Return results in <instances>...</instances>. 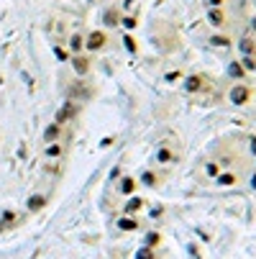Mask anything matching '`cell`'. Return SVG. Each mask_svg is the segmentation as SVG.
I'll return each instance as SVG.
<instances>
[{
  "label": "cell",
  "instance_id": "cell-1",
  "mask_svg": "<svg viewBox=\"0 0 256 259\" xmlns=\"http://www.w3.org/2000/svg\"><path fill=\"white\" fill-rule=\"evenodd\" d=\"M105 31H90L87 33V39H85V49H90V52H100L105 47Z\"/></svg>",
  "mask_w": 256,
  "mask_h": 259
},
{
  "label": "cell",
  "instance_id": "cell-2",
  "mask_svg": "<svg viewBox=\"0 0 256 259\" xmlns=\"http://www.w3.org/2000/svg\"><path fill=\"white\" fill-rule=\"evenodd\" d=\"M249 98H251V90L246 87V85H236L231 90V100L236 105H243V103H249Z\"/></svg>",
  "mask_w": 256,
  "mask_h": 259
},
{
  "label": "cell",
  "instance_id": "cell-3",
  "mask_svg": "<svg viewBox=\"0 0 256 259\" xmlns=\"http://www.w3.org/2000/svg\"><path fill=\"white\" fill-rule=\"evenodd\" d=\"M74 113H77V105H74V103H64V105L59 108L57 121H54V123H59V126H62V123H64V121H70Z\"/></svg>",
  "mask_w": 256,
  "mask_h": 259
},
{
  "label": "cell",
  "instance_id": "cell-4",
  "mask_svg": "<svg viewBox=\"0 0 256 259\" xmlns=\"http://www.w3.org/2000/svg\"><path fill=\"white\" fill-rule=\"evenodd\" d=\"M59 133H62V126H59V123H51V126L44 131V144H54L59 139Z\"/></svg>",
  "mask_w": 256,
  "mask_h": 259
},
{
  "label": "cell",
  "instance_id": "cell-5",
  "mask_svg": "<svg viewBox=\"0 0 256 259\" xmlns=\"http://www.w3.org/2000/svg\"><path fill=\"white\" fill-rule=\"evenodd\" d=\"M208 21H210V24H213L215 28H220V26H223V10H220V8H208Z\"/></svg>",
  "mask_w": 256,
  "mask_h": 259
},
{
  "label": "cell",
  "instance_id": "cell-6",
  "mask_svg": "<svg viewBox=\"0 0 256 259\" xmlns=\"http://www.w3.org/2000/svg\"><path fill=\"white\" fill-rule=\"evenodd\" d=\"M72 64H74V72H77V75H87V70H90V62H87L82 54H74Z\"/></svg>",
  "mask_w": 256,
  "mask_h": 259
},
{
  "label": "cell",
  "instance_id": "cell-7",
  "mask_svg": "<svg viewBox=\"0 0 256 259\" xmlns=\"http://www.w3.org/2000/svg\"><path fill=\"white\" fill-rule=\"evenodd\" d=\"M70 49H72L74 54H82V52H85V36H82V33H72Z\"/></svg>",
  "mask_w": 256,
  "mask_h": 259
},
{
  "label": "cell",
  "instance_id": "cell-8",
  "mask_svg": "<svg viewBox=\"0 0 256 259\" xmlns=\"http://www.w3.org/2000/svg\"><path fill=\"white\" fill-rule=\"evenodd\" d=\"M62 152H64V146H62L59 141H54V144H47V149H44V156H47V159H57Z\"/></svg>",
  "mask_w": 256,
  "mask_h": 259
},
{
  "label": "cell",
  "instance_id": "cell-9",
  "mask_svg": "<svg viewBox=\"0 0 256 259\" xmlns=\"http://www.w3.org/2000/svg\"><path fill=\"white\" fill-rule=\"evenodd\" d=\"M200 85H203V77H200V75H192V77H187V80H185V87L190 90V93H197Z\"/></svg>",
  "mask_w": 256,
  "mask_h": 259
},
{
  "label": "cell",
  "instance_id": "cell-10",
  "mask_svg": "<svg viewBox=\"0 0 256 259\" xmlns=\"http://www.w3.org/2000/svg\"><path fill=\"white\" fill-rule=\"evenodd\" d=\"M228 75L236 77V80H241V77L246 75V70L241 67V62H231V64H228Z\"/></svg>",
  "mask_w": 256,
  "mask_h": 259
},
{
  "label": "cell",
  "instance_id": "cell-11",
  "mask_svg": "<svg viewBox=\"0 0 256 259\" xmlns=\"http://www.w3.org/2000/svg\"><path fill=\"white\" fill-rule=\"evenodd\" d=\"M238 47H241V52L246 54V57H251V54L256 52V47H254V41H251V39H241Z\"/></svg>",
  "mask_w": 256,
  "mask_h": 259
},
{
  "label": "cell",
  "instance_id": "cell-12",
  "mask_svg": "<svg viewBox=\"0 0 256 259\" xmlns=\"http://www.w3.org/2000/svg\"><path fill=\"white\" fill-rule=\"evenodd\" d=\"M133 187H136V182H133L131 177H123V180H120V190H123L126 195H131V193H133Z\"/></svg>",
  "mask_w": 256,
  "mask_h": 259
},
{
  "label": "cell",
  "instance_id": "cell-13",
  "mask_svg": "<svg viewBox=\"0 0 256 259\" xmlns=\"http://www.w3.org/2000/svg\"><path fill=\"white\" fill-rule=\"evenodd\" d=\"M241 67H243L246 72H254V70H256V59H254V57H243V59H241Z\"/></svg>",
  "mask_w": 256,
  "mask_h": 259
},
{
  "label": "cell",
  "instance_id": "cell-14",
  "mask_svg": "<svg viewBox=\"0 0 256 259\" xmlns=\"http://www.w3.org/2000/svg\"><path fill=\"white\" fill-rule=\"evenodd\" d=\"M120 26H123L126 31H133V28H136V18H133V16H123V18H120Z\"/></svg>",
  "mask_w": 256,
  "mask_h": 259
},
{
  "label": "cell",
  "instance_id": "cell-15",
  "mask_svg": "<svg viewBox=\"0 0 256 259\" xmlns=\"http://www.w3.org/2000/svg\"><path fill=\"white\" fill-rule=\"evenodd\" d=\"M210 44H213V47H231V39H226V36H213V39H210Z\"/></svg>",
  "mask_w": 256,
  "mask_h": 259
},
{
  "label": "cell",
  "instance_id": "cell-16",
  "mask_svg": "<svg viewBox=\"0 0 256 259\" xmlns=\"http://www.w3.org/2000/svg\"><path fill=\"white\" fill-rule=\"evenodd\" d=\"M118 226L123 229V231H126V229L131 231V229H136V221H133V218H120V221H118Z\"/></svg>",
  "mask_w": 256,
  "mask_h": 259
},
{
  "label": "cell",
  "instance_id": "cell-17",
  "mask_svg": "<svg viewBox=\"0 0 256 259\" xmlns=\"http://www.w3.org/2000/svg\"><path fill=\"white\" fill-rule=\"evenodd\" d=\"M105 24L108 26H116L118 24V13H116V10H108V13H105Z\"/></svg>",
  "mask_w": 256,
  "mask_h": 259
},
{
  "label": "cell",
  "instance_id": "cell-18",
  "mask_svg": "<svg viewBox=\"0 0 256 259\" xmlns=\"http://www.w3.org/2000/svg\"><path fill=\"white\" fill-rule=\"evenodd\" d=\"M123 44H126V49H128V52H136V41H133L128 33H123Z\"/></svg>",
  "mask_w": 256,
  "mask_h": 259
},
{
  "label": "cell",
  "instance_id": "cell-19",
  "mask_svg": "<svg viewBox=\"0 0 256 259\" xmlns=\"http://www.w3.org/2000/svg\"><path fill=\"white\" fill-rule=\"evenodd\" d=\"M218 182H220V185H233V182H236V177H233V175H220Z\"/></svg>",
  "mask_w": 256,
  "mask_h": 259
},
{
  "label": "cell",
  "instance_id": "cell-20",
  "mask_svg": "<svg viewBox=\"0 0 256 259\" xmlns=\"http://www.w3.org/2000/svg\"><path fill=\"white\" fill-rule=\"evenodd\" d=\"M54 54H57V59H62V62H67V59H70V54H67V52H62V47H54Z\"/></svg>",
  "mask_w": 256,
  "mask_h": 259
},
{
  "label": "cell",
  "instance_id": "cell-21",
  "mask_svg": "<svg viewBox=\"0 0 256 259\" xmlns=\"http://www.w3.org/2000/svg\"><path fill=\"white\" fill-rule=\"evenodd\" d=\"M172 159V152L169 149H159V162H169Z\"/></svg>",
  "mask_w": 256,
  "mask_h": 259
},
{
  "label": "cell",
  "instance_id": "cell-22",
  "mask_svg": "<svg viewBox=\"0 0 256 259\" xmlns=\"http://www.w3.org/2000/svg\"><path fill=\"white\" fill-rule=\"evenodd\" d=\"M141 182H143V185H154V175H151V172H143V175H141Z\"/></svg>",
  "mask_w": 256,
  "mask_h": 259
},
{
  "label": "cell",
  "instance_id": "cell-23",
  "mask_svg": "<svg viewBox=\"0 0 256 259\" xmlns=\"http://www.w3.org/2000/svg\"><path fill=\"white\" fill-rule=\"evenodd\" d=\"M205 170H208V175H210V177H218V172H220V170H218V164H208Z\"/></svg>",
  "mask_w": 256,
  "mask_h": 259
},
{
  "label": "cell",
  "instance_id": "cell-24",
  "mask_svg": "<svg viewBox=\"0 0 256 259\" xmlns=\"http://www.w3.org/2000/svg\"><path fill=\"white\" fill-rule=\"evenodd\" d=\"M136 259H154V254H151V249H141Z\"/></svg>",
  "mask_w": 256,
  "mask_h": 259
},
{
  "label": "cell",
  "instance_id": "cell-25",
  "mask_svg": "<svg viewBox=\"0 0 256 259\" xmlns=\"http://www.w3.org/2000/svg\"><path fill=\"white\" fill-rule=\"evenodd\" d=\"M39 206H44V198H41V195L31 200V208H39Z\"/></svg>",
  "mask_w": 256,
  "mask_h": 259
},
{
  "label": "cell",
  "instance_id": "cell-26",
  "mask_svg": "<svg viewBox=\"0 0 256 259\" xmlns=\"http://www.w3.org/2000/svg\"><path fill=\"white\" fill-rule=\"evenodd\" d=\"M136 208H141V200L136 198V200H131V206H128V210H136Z\"/></svg>",
  "mask_w": 256,
  "mask_h": 259
},
{
  "label": "cell",
  "instance_id": "cell-27",
  "mask_svg": "<svg viewBox=\"0 0 256 259\" xmlns=\"http://www.w3.org/2000/svg\"><path fill=\"white\" fill-rule=\"evenodd\" d=\"M220 3H223V0H210V8H220Z\"/></svg>",
  "mask_w": 256,
  "mask_h": 259
},
{
  "label": "cell",
  "instance_id": "cell-28",
  "mask_svg": "<svg viewBox=\"0 0 256 259\" xmlns=\"http://www.w3.org/2000/svg\"><path fill=\"white\" fill-rule=\"evenodd\" d=\"M251 146H254V154H256V139H251Z\"/></svg>",
  "mask_w": 256,
  "mask_h": 259
},
{
  "label": "cell",
  "instance_id": "cell-29",
  "mask_svg": "<svg viewBox=\"0 0 256 259\" xmlns=\"http://www.w3.org/2000/svg\"><path fill=\"white\" fill-rule=\"evenodd\" d=\"M251 185H254V187H256V175H254V180H251Z\"/></svg>",
  "mask_w": 256,
  "mask_h": 259
},
{
  "label": "cell",
  "instance_id": "cell-30",
  "mask_svg": "<svg viewBox=\"0 0 256 259\" xmlns=\"http://www.w3.org/2000/svg\"><path fill=\"white\" fill-rule=\"evenodd\" d=\"M251 26H254V28H256V18H254V21H251Z\"/></svg>",
  "mask_w": 256,
  "mask_h": 259
}]
</instances>
